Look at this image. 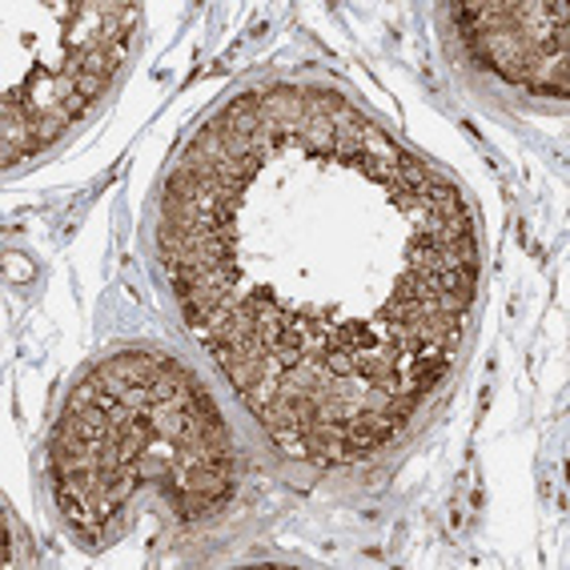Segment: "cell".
I'll list each match as a JSON object with an SVG mask.
<instances>
[{
  "label": "cell",
  "instance_id": "cell-3",
  "mask_svg": "<svg viewBox=\"0 0 570 570\" xmlns=\"http://www.w3.org/2000/svg\"><path fill=\"white\" fill-rule=\"evenodd\" d=\"M137 4L4 0L0 4V137L4 165L41 154L89 109L132 45Z\"/></svg>",
  "mask_w": 570,
  "mask_h": 570
},
{
  "label": "cell",
  "instance_id": "cell-1",
  "mask_svg": "<svg viewBox=\"0 0 570 570\" xmlns=\"http://www.w3.org/2000/svg\"><path fill=\"white\" fill-rule=\"evenodd\" d=\"M185 326L297 462L370 459L450 374L479 294L454 185L330 89H249L165 181Z\"/></svg>",
  "mask_w": 570,
  "mask_h": 570
},
{
  "label": "cell",
  "instance_id": "cell-2",
  "mask_svg": "<svg viewBox=\"0 0 570 570\" xmlns=\"http://www.w3.org/2000/svg\"><path fill=\"white\" fill-rule=\"evenodd\" d=\"M229 490V430L169 357H109L72 390L52 430V499L97 550L129 530V510L145 494H157L177 522H205Z\"/></svg>",
  "mask_w": 570,
  "mask_h": 570
},
{
  "label": "cell",
  "instance_id": "cell-4",
  "mask_svg": "<svg viewBox=\"0 0 570 570\" xmlns=\"http://www.w3.org/2000/svg\"><path fill=\"white\" fill-rule=\"evenodd\" d=\"M454 17L487 69L567 97V4H459Z\"/></svg>",
  "mask_w": 570,
  "mask_h": 570
}]
</instances>
